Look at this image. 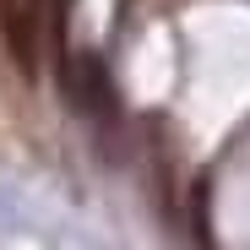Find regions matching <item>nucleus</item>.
<instances>
[{
  "mask_svg": "<svg viewBox=\"0 0 250 250\" xmlns=\"http://www.w3.org/2000/svg\"><path fill=\"white\" fill-rule=\"evenodd\" d=\"M38 6L44 0H0V27H6V44H11V60L17 71L33 82L38 76Z\"/></svg>",
  "mask_w": 250,
  "mask_h": 250,
  "instance_id": "1",
  "label": "nucleus"
}]
</instances>
